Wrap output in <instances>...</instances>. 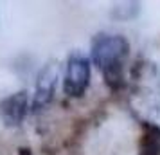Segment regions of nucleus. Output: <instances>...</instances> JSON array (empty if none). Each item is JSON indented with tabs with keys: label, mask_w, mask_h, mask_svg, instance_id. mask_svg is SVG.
<instances>
[{
	"label": "nucleus",
	"mask_w": 160,
	"mask_h": 155,
	"mask_svg": "<svg viewBox=\"0 0 160 155\" xmlns=\"http://www.w3.org/2000/svg\"><path fill=\"white\" fill-rule=\"evenodd\" d=\"M138 155H160V128L153 123H142Z\"/></svg>",
	"instance_id": "5"
},
{
	"label": "nucleus",
	"mask_w": 160,
	"mask_h": 155,
	"mask_svg": "<svg viewBox=\"0 0 160 155\" xmlns=\"http://www.w3.org/2000/svg\"><path fill=\"white\" fill-rule=\"evenodd\" d=\"M59 78V67L56 61H47L42 70L38 72L36 89L32 97V110L40 112L52 101L54 92H56V83Z\"/></svg>",
	"instance_id": "3"
},
{
	"label": "nucleus",
	"mask_w": 160,
	"mask_h": 155,
	"mask_svg": "<svg viewBox=\"0 0 160 155\" xmlns=\"http://www.w3.org/2000/svg\"><path fill=\"white\" fill-rule=\"evenodd\" d=\"M138 11H140V4L138 2H126L121 8H115L113 16L115 18H121V20H128V18H133Z\"/></svg>",
	"instance_id": "6"
},
{
	"label": "nucleus",
	"mask_w": 160,
	"mask_h": 155,
	"mask_svg": "<svg viewBox=\"0 0 160 155\" xmlns=\"http://www.w3.org/2000/svg\"><path fill=\"white\" fill-rule=\"evenodd\" d=\"M90 52L104 83L112 90H119L124 85V59L130 52V42L122 34L101 33L94 36Z\"/></svg>",
	"instance_id": "1"
},
{
	"label": "nucleus",
	"mask_w": 160,
	"mask_h": 155,
	"mask_svg": "<svg viewBox=\"0 0 160 155\" xmlns=\"http://www.w3.org/2000/svg\"><path fill=\"white\" fill-rule=\"evenodd\" d=\"M90 61L79 52H72L67 59L63 92L68 97H83L90 85Z\"/></svg>",
	"instance_id": "2"
},
{
	"label": "nucleus",
	"mask_w": 160,
	"mask_h": 155,
	"mask_svg": "<svg viewBox=\"0 0 160 155\" xmlns=\"http://www.w3.org/2000/svg\"><path fill=\"white\" fill-rule=\"evenodd\" d=\"M29 114V96L25 90H18L0 101V119L9 128L20 126Z\"/></svg>",
	"instance_id": "4"
}]
</instances>
